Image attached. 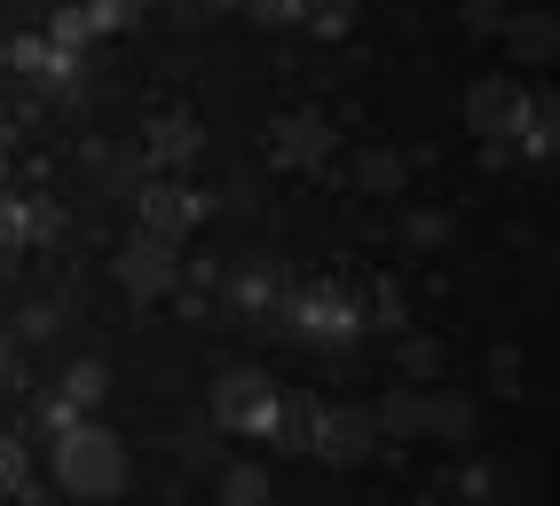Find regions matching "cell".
<instances>
[{"label":"cell","instance_id":"6da1fadb","mask_svg":"<svg viewBox=\"0 0 560 506\" xmlns=\"http://www.w3.org/2000/svg\"><path fill=\"white\" fill-rule=\"evenodd\" d=\"M127 444L110 436L103 419H80V427H63L56 436V483L71 491V498H119L127 491Z\"/></svg>","mask_w":560,"mask_h":506},{"label":"cell","instance_id":"7a4b0ae2","mask_svg":"<svg viewBox=\"0 0 560 506\" xmlns=\"http://www.w3.org/2000/svg\"><path fill=\"white\" fill-rule=\"evenodd\" d=\"M206 427H213V436H260V444H269V427H277V380H269V372H253V365L213 372Z\"/></svg>","mask_w":560,"mask_h":506},{"label":"cell","instance_id":"3957f363","mask_svg":"<svg viewBox=\"0 0 560 506\" xmlns=\"http://www.w3.org/2000/svg\"><path fill=\"white\" fill-rule=\"evenodd\" d=\"M221 198H206V191H182L174 174H151V183L135 191V214H142V238H159V245H182L206 214H213Z\"/></svg>","mask_w":560,"mask_h":506},{"label":"cell","instance_id":"277c9868","mask_svg":"<svg viewBox=\"0 0 560 506\" xmlns=\"http://www.w3.org/2000/svg\"><path fill=\"white\" fill-rule=\"evenodd\" d=\"M292 309V333L316 341V348H348L363 333V301L348 294V285H308L301 301H284Z\"/></svg>","mask_w":560,"mask_h":506},{"label":"cell","instance_id":"5b68a950","mask_svg":"<svg viewBox=\"0 0 560 506\" xmlns=\"http://www.w3.org/2000/svg\"><path fill=\"white\" fill-rule=\"evenodd\" d=\"M110 277H119V294L127 301H166L174 294V277H182V245H159V238H127L119 253H110Z\"/></svg>","mask_w":560,"mask_h":506},{"label":"cell","instance_id":"8992f818","mask_svg":"<svg viewBox=\"0 0 560 506\" xmlns=\"http://www.w3.org/2000/svg\"><path fill=\"white\" fill-rule=\"evenodd\" d=\"M331 151H340V127H331L324 112H277V119H269V159H277V166L324 174Z\"/></svg>","mask_w":560,"mask_h":506},{"label":"cell","instance_id":"52a82bcc","mask_svg":"<svg viewBox=\"0 0 560 506\" xmlns=\"http://www.w3.org/2000/svg\"><path fill=\"white\" fill-rule=\"evenodd\" d=\"M466 127H474V142H513L529 127V88L521 80H474L466 88Z\"/></svg>","mask_w":560,"mask_h":506},{"label":"cell","instance_id":"ba28073f","mask_svg":"<svg viewBox=\"0 0 560 506\" xmlns=\"http://www.w3.org/2000/svg\"><path fill=\"white\" fill-rule=\"evenodd\" d=\"M380 427H371V404H324L316 419V459L331 467H363V459H380Z\"/></svg>","mask_w":560,"mask_h":506},{"label":"cell","instance_id":"9c48e42d","mask_svg":"<svg viewBox=\"0 0 560 506\" xmlns=\"http://www.w3.org/2000/svg\"><path fill=\"white\" fill-rule=\"evenodd\" d=\"M142 159H151V174H174V166H190L198 151H206V127H198V112H159V119H142Z\"/></svg>","mask_w":560,"mask_h":506},{"label":"cell","instance_id":"30bf717a","mask_svg":"<svg viewBox=\"0 0 560 506\" xmlns=\"http://www.w3.org/2000/svg\"><path fill=\"white\" fill-rule=\"evenodd\" d=\"M371 427H380V444H419L427 436V388H387L380 404H371Z\"/></svg>","mask_w":560,"mask_h":506},{"label":"cell","instance_id":"8fae6325","mask_svg":"<svg viewBox=\"0 0 560 506\" xmlns=\"http://www.w3.org/2000/svg\"><path fill=\"white\" fill-rule=\"evenodd\" d=\"M88 166L103 174L110 198H135L142 183H151V159H142V142H88Z\"/></svg>","mask_w":560,"mask_h":506},{"label":"cell","instance_id":"7c38bea8","mask_svg":"<svg viewBox=\"0 0 560 506\" xmlns=\"http://www.w3.org/2000/svg\"><path fill=\"white\" fill-rule=\"evenodd\" d=\"M474 427H481V404L466 388H427V436L434 444H474Z\"/></svg>","mask_w":560,"mask_h":506},{"label":"cell","instance_id":"4fadbf2b","mask_svg":"<svg viewBox=\"0 0 560 506\" xmlns=\"http://www.w3.org/2000/svg\"><path fill=\"white\" fill-rule=\"evenodd\" d=\"M498 41H505L521 64H552V48H560V24H552V9H513Z\"/></svg>","mask_w":560,"mask_h":506},{"label":"cell","instance_id":"5bb4252c","mask_svg":"<svg viewBox=\"0 0 560 506\" xmlns=\"http://www.w3.org/2000/svg\"><path fill=\"white\" fill-rule=\"evenodd\" d=\"M316 419H324L316 395H277V427H269V444H277V451H316Z\"/></svg>","mask_w":560,"mask_h":506},{"label":"cell","instance_id":"9a60e30c","mask_svg":"<svg viewBox=\"0 0 560 506\" xmlns=\"http://www.w3.org/2000/svg\"><path fill=\"white\" fill-rule=\"evenodd\" d=\"M402 183H410V159H402V151H387V142L355 151V191H371V198H395Z\"/></svg>","mask_w":560,"mask_h":506},{"label":"cell","instance_id":"2e32d148","mask_svg":"<svg viewBox=\"0 0 560 506\" xmlns=\"http://www.w3.org/2000/svg\"><path fill=\"white\" fill-rule=\"evenodd\" d=\"M442 365H451V348H442L434 333H402V348H395V372H402V388H427V380H442Z\"/></svg>","mask_w":560,"mask_h":506},{"label":"cell","instance_id":"e0dca14e","mask_svg":"<svg viewBox=\"0 0 560 506\" xmlns=\"http://www.w3.org/2000/svg\"><path fill=\"white\" fill-rule=\"evenodd\" d=\"M213 506H269V467L260 459H237L213 475Z\"/></svg>","mask_w":560,"mask_h":506},{"label":"cell","instance_id":"ac0fdd59","mask_svg":"<svg viewBox=\"0 0 560 506\" xmlns=\"http://www.w3.org/2000/svg\"><path fill=\"white\" fill-rule=\"evenodd\" d=\"M0 64H9V71H24V80H63V71H71V56H56V48L40 41V32L9 41V48H0Z\"/></svg>","mask_w":560,"mask_h":506},{"label":"cell","instance_id":"d6986e66","mask_svg":"<svg viewBox=\"0 0 560 506\" xmlns=\"http://www.w3.org/2000/svg\"><path fill=\"white\" fill-rule=\"evenodd\" d=\"M552 119H560L552 88H545V95H529V127L513 135V159H552V142H560V127H552Z\"/></svg>","mask_w":560,"mask_h":506},{"label":"cell","instance_id":"ffe728a7","mask_svg":"<svg viewBox=\"0 0 560 506\" xmlns=\"http://www.w3.org/2000/svg\"><path fill=\"white\" fill-rule=\"evenodd\" d=\"M40 41H48L56 56H80V48H95V24H88V9H80V0H71V9H56V16H48V32H40Z\"/></svg>","mask_w":560,"mask_h":506},{"label":"cell","instance_id":"44dd1931","mask_svg":"<svg viewBox=\"0 0 560 506\" xmlns=\"http://www.w3.org/2000/svg\"><path fill=\"white\" fill-rule=\"evenodd\" d=\"M451 214H442V206H410L402 214V245H419V253H434V245H451Z\"/></svg>","mask_w":560,"mask_h":506},{"label":"cell","instance_id":"7402d4cb","mask_svg":"<svg viewBox=\"0 0 560 506\" xmlns=\"http://www.w3.org/2000/svg\"><path fill=\"white\" fill-rule=\"evenodd\" d=\"M103 388H110V372H103L95 356H88V365H71V372H63V388H56V395H63V404H80V412H88V404H103Z\"/></svg>","mask_w":560,"mask_h":506},{"label":"cell","instance_id":"603a6c76","mask_svg":"<svg viewBox=\"0 0 560 506\" xmlns=\"http://www.w3.org/2000/svg\"><path fill=\"white\" fill-rule=\"evenodd\" d=\"M24 491H32V459L16 436H0V498H24Z\"/></svg>","mask_w":560,"mask_h":506},{"label":"cell","instance_id":"cb8c5ba5","mask_svg":"<svg viewBox=\"0 0 560 506\" xmlns=\"http://www.w3.org/2000/svg\"><path fill=\"white\" fill-rule=\"evenodd\" d=\"M80 9H88V24H95V41H103V32H119V24H135L142 9H151V0H80Z\"/></svg>","mask_w":560,"mask_h":506},{"label":"cell","instance_id":"d4e9b609","mask_svg":"<svg viewBox=\"0 0 560 506\" xmlns=\"http://www.w3.org/2000/svg\"><path fill=\"white\" fill-rule=\"evenodd\" d=\"M230 294L245 301V317H269V309H277V277H269V269H245Z\"/></svg>","mask_w":560,"mask_h":506},{"label":"cell","instance_id":"484cf974","mask_svg":"<svg viewBox=\"0 0 560 506\" xmlns=\"http://www.w3.org/2000/svg\"><path fill=\"white\" fill-rule=\"evenodd\" d=\"M458 16H466V32H505V0H458Z\"/></svg>","mask_w":560,"mask_h":506},{"label":"cell","instance_id":"4316f807","mask_svg":"<svg viewBox=\"0 0 560 506\" xmlns=\"http://www.w3.org/2000/svg\"><path fill=\"white\" fill-rule=\"evenodd\" d=\"M348 16H355V0H308V32H348Z\"/></svg>","mask_w":560,"mask_h":506},{"label":"cell","instance_id":"83f0119b","mask_svg":"<svg viewBox=\"0 0 560 506\" xmlns=\"http://www.w3.org/2000/svg\"><path fill=\"white\" fill-rule=\"evenodd\" d=\"M48 238H63V214L56 206H24V245H48Z\"/></svg>","mask_w":560,"mask_h":506},{"label":"cell","instance_id":"f1b7e54d","mask_svg":"<svg viewBox=\"0 0 560 506\" xmlns=\"http://www.w3.org/2000/svg\"><path fill=\"white\" fill-rule=\"evenodd\" d=\"M490 388L498 395H521V356L513 348H490Z\"/></svg>","mask_w":560,"mask_h":506},{"label":"cell","instance_id":"f546056e","mask_svg":"<svg viewBox=\"0 0 560 506\" xmlns=\"http://www.w3.org/2000/svg\"><path fill=\"white\" fill-rule=\"evenodd\" d=\"M56 324H63V317H56V301H32V309L16 317V333H24V341H48Z\"/></svg>","mask_w":560,"mask_h":506},{"label":"cell","instance_id":"4dcf8cb0","mask_svg":"<svg viewBox=\"0 0 560 506\" xmlns=\"http://www.w3.org/2000/svg\"><path fill=\"white\" fill-rule=\"evenodd\" d=\"M0 245L24 253V198H9V191H0Z\"/></svg>","mask_w":560,"mask_h":506},{"label":"cell","instance_id":"1f68e13d","mask_svg":"<svg viewBox=\"0 0 560 506\" xmlns=\"http://www.w3.org/2000/svg\"><path fill=\"white\" fill-rule=\"evenodd\" d=\"M371 301H380V309H363V317H371V324H395V333H402V285H380Z\"/></svg>","mask_w":560,"mask_h":506},{"label":"cell","instance_id":"d6a6232c","mask_svg":"<svg viewBox=\"0 0 560 506\" xmlns=\"http://www.w3.org/2000/svg\"><path fill=\"white\" fill-rule=\"evenodd\" d=\"M182 459L206 467V459H213V427H190V436H182Z\"/></svg>","mask_w":560,"mask_h":506},{"label":"cell","instance_id":"836d02e7","mask_svg":"<svg viewBox=\"0 0 560 506\" xmlns=\"http://www.w3.org/2000/svg\"><path fill=\"white\" fill-rule=\"evenodd\" d=\"M9 142H16V112H0V166H9Z\"/></svg>","mask_w":560,"mask_h":506},{"label":"cell","instance_id":"e575fe53","mask_svg":"<svg viewBox=\"0 0 560 506\" xmlns=\"http://www.w3.org/2000/svg\"><path fill=\"white\" fill-rule=\"evenodd\" d=\"M9 269H16V253H9V245H0V277H9Z\"/></svg>","mask_w":560,"mask_h":506},{"label":"cell","instance_id":"d590c367","mask_svg":"<svg viewBox=\"0 0 560 506\" xmlns=\"http://www.w3.org/2000/svg\"><path fill=\"white\" fill-rule=\"evenodd\" d=\"M0 380H9V348H0Z\"/></svg>","mask_w":560,"mask_h":506},{"label":"cell","instance_id":"8d00e7d4","mask_svg":"<svg viewBox=\"0 0 560 506\" xmlns=\"http://www.w3.org/2000/svg\"><path fill=\"white\" fill-rule=\"evenodd\" d=\"M206 9H230V0H206Z\"/></svg>","mask_w":560,"mask_h":506},{"label":"cell","instance_id":"74e56055","mask_svg":"<svg viewBox=\"0 0 560 506\" xmlns=\"http://www.w3.org/2000/svg\"><path fill=\"white\" fill-rule=\"evenodd\" d=\"M0 506H9V498H0Z\"/></svg>","mask_w":560,"mask_h":506}]
</instances>
